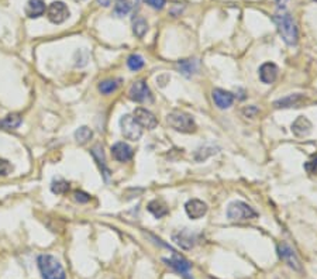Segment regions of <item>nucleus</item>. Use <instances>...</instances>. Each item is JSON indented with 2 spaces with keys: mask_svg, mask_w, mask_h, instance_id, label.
<instances>
[{
  "mask_svg": "<svg viewBox=\"0 0 317 279\" xmlns=\"http://www.w3.org/2000/svg\"><path fill=\"white\" fill-rule=\"evenodd\" d=\"M227 217L231 221H235V223H245V221L258 217V213L245 202L235 200V202H231L228 204Z\"/></svg>",
  "mask_w": 317,
  "mask_h": 279,
  "instance_id": "obj_3",
  "label": "nucleus"
},
{
  "mask_svg": "<svg viewBox=\"0 0 317 279\" xmlns=\"http://www.w3.org/2000/svg\"><path fill=\"white\" fill-rule=\"evenodd\" d=\"M45 13V3L44 0H28L26 7V14L30 19H37Z\"/></svg>",
  "mask_w": 317,
  "mask_h": 279,
  "instance_id": "obj_18",
  "label": "nucleus"
},
{
  "mask_svg": "<svg viewBox=\"0 0 317 279\" xmlns=\"http://www.w3.org/2000/svg\"><path fill=\"white\" fill-rule=\"evenodd\" d=\"M92 137H93V133H92V130H90L89 127H86V126H82V127H79V129L75 131L76 143L81 144V145L88 143Z\"/></svg>",
  "mask_w": 317,
  "mask_h": 279,
  "instance_id": "obj_22",
  "label": "nucleus"
},
{
  "mask_svg": "<svg viewBox=\"0 0 317 279\" xmlns=\"http://www.w3.org/2000/svg\"><path fill=\"white\" fill-rule=\"evenodd\" d=\"M286 3H288V0H276V5L279 9H283V7L286 6Z\"/></svg>",
  "mask_w": 317,
  "mask_h": 279,
  "instance_id": "obj_34",
  "label": "nucleus"
},
{
  "mask_svg": "<svg viewBox=\"0 0 317 279\" xmlns=\"http://www.w3.org/2000/svg\"><path fill=\"white\" fill-rule=\"evenodd\" d=\"M145 2L157 10H161L162 7L165 6V0H145Z\"/></svg>",
  "mask_w": 317,
  "mask_h": 279,
  "instance_id": "obj_32",
  "label": "nucleus"
},
{
  "mask_svg": "<svg viewBox=\"0 0 317 279\" xmlns=\"http://www.w3.org/2000/svg\"><path fill=\"white\" fill-rule=\"evenodd\" d=\"M117 88L118 81H116V79H107V81H103L99 83V90H100L103 95H110V93H113Z\"/></svg>",
  "mask_w": 317,
  "mask_h": 279,
  "instance_id": "obj_26",
  "label": "nucleus"
},
{
  "mask_svg": "<svg viewBox=\"0 0 317 279\" xmlns=\"http://www.w3.org/2000/svg\"><path fill=\"white\" fill-rule=\"evenodd\" d=\"M21 124V116L17 113H12L6 116L3 120H0V130L17 129Z\"/></svg>",
  "mask_w": 317,
  "mask_h": 279,
  "instance_id": "obj_20",
  "label": "nucleus"
},
{
  "mask_svg": "<svg viewBox=\"0 0 317 279\" xmlns=\"http://www.w3.org/2000/svg\"><path fill=\"white\" fill-rule=\"evenodd\" d=\"M164 261H165L169 266H172L176 272H179L182 276H185V278L189 279V271H191V268H192V265L189 264V261L179 257L178 254H173L172 258H164Z\"/></svg>",
  "mask_w": 317,
  "mask_h": 279,
  "instance_id": "obj_14",
  "label": "nucleus"
},
{
  "mask_svg": "<svg viewBox=\"0 0 317 279\" xmlns=\"http://www.w3.org/2000/svg\"><path fill=\"white\" fill-rule=\"evenodd\" d=\"M212 97L219 109H228L234 103V95L224 89H214L212 92Z\"/></svg>",
  "mask_w": 317,
  "mask_h": 279,
  "instance_id": "obj_13",
  "label": "nucleus"
},
{
  "mask_svg": "<svg viewBox=\"0 0 317 279\" xmlns=\"http://www.w3.org/2000/svg\"><path fill=\"white\" fill-rule=\"evenodd\" d=\"M274 21H275L278 33L282 37V40L290 47L296 45L297 40H299V31H297L296 23L293 21L292 16L282 9V10L276 12L274 16Z\"/></svg>",
  "mask_w": 317,
  "mask_h": 279,
  "instance_id": "obj_1",
  "label": "nucleus"
},
{
  "mask_svg": "<svg viewBox=\"0 0 317 279\" xmlns=\"http://www.w3.org/2000/svg\"><path fill=\"white\" fill-rule=\"evenodd\" d=\"M185 210H186L189 217L193 218V220H198V218L203 217L207 213V204L199 200V199H191L185 204Z\"/></svg>",
  "mask_w": 317,
  "mask_h": 279,
  "instance_id": "obj_11",
  "label": "nucleus"
},
{
  "mask_svg": "<svg viewBox=\"0 0 317 279\" xmlns=\"http://www.w3.org/2000/svg\"><path fill=\"white\" fill-rule=\"evenodd\" d=\"M47 16L51 23L54 24H61L69 17V10L64 2H52L48 6Z\"/></svg>",
  "mask_w": 317,
  "mask_h": 279,
  "instance_id": "obj_8",
  "label": "nucleus"
},
{
  "mask_svg": "<svg viewBox=\"0 0 317 279\" xmlns=\"http://www.w3.org/2000/svg\"><path fill=\"white\" fill-rule=\"evenodd\" d=\"M172 240L179 245L180 248L183 250H191L195 247L196 241H198V236L195 233L189 232L187 229H183V230H179V232H175L172 234Z\"/></svg>",
  "mask_w": 317,
  "mask_h": 279,
  "instance_id": "obj_10",
  "label": "nucleus"
},
{
  "mask_svg": "<svg viewBox=\"0 0 317 279\" xmlns=\"http://www.w3.org/2000/svg\"><path fill=\"white\" fill-rule=\"evenodd\" d=\"M120 129H121V134L130 140V141H137L143 134L141 126L136 122V119L131 115H124L120 119Z\"/></svg>",
  "mask_w": 317,
  "mask_h": 279,
  "instance_id": "obj_5",
  "label": "nucleus"
},
{
  "mask_svg": "<svg viewBox=\"0 0 317 279\" xmlns=\"http://www.w3.org/2000/svg\"><path fill=\"white\" fill-rule=\"evenodd\" d=\"M258 74H260V79H261L262 83L271 85L278 78V67H276L274 62H265V64L261 65Z\"/></svg>",
  "mask_w": 317,
  "mask_h": 279,
  "instance_id": "obj_17",
  "label": "nucleus"
},
{
  "mask_svg": "<svg viewBox=\"0 0 317 279\" xmlns=\"http://www.w3.org/2000/svg\"><path fill=\"white\" fill-rule=\"evenodd\" d=\"M303 103H306V97L300 93H295L278 99L274 102V106L275 109H289V107H300Z\"/></svg>",
  "mask_w": 317,
  "mask_h": 279,
  "instance_id": "obj_12",
  "label": "nucleus"
},
{
  "mask_svg": "<svg viewBox=\"0 0 317 279\" xmlns=\"http://www.w3.org/2000/svg\"><path fill=\"white\" fill-rule=\"evenodd\" d=\"M176 68L179 69V72L182 75L189 78V76L196 74V71L199 68V62L196 61V60H182V61H178Z\"/></svg>",
  "mask_w": 317,
  "mask_h": 279,
  "instance_id": "obj_19",
  "label": "nucleus"
},
{
  "mask_svg": "<svg viewBox=\"0 0 317 279\" xmlns=\"http://www.w3.org/2000/svg\"><path fill=\"white\" fill-rule=\"evenodd\" d=\"M127 67H129L131 71H140V69L144 67V60H143V57L138 54L130 55L129 60H127Z\"/></svg>",
  "mask_w": 317,
  "mask_h": 279,
  "instance_id": "obj_27",
  "label": "nucleus"
},
{
  "mask_svg": "<svg viewBox=\"0 0 317 279\" xmlns=\"http://www.w3.org/2000/svg\"><path fill=\"white\" fill-rule=\"evenodd\" d=\"M311 129H313L311 122L304 116H299L295 122L292 123V133L296 137H300V138L309 136L311 133Z\"/></svg>",
  "mask_w": 317,
  "mask_h": 279,
  "instance_id": "obj_16",
  "label": "nucleus"
},
{
  "mask_svg": "<svg viewBox=\"0 0 317 279\" xmlns=\"http://www.w3.org/2000/svg\"><path fill=\"white\" fill-rule=\"evenodd\" d=\"M92 157L95 158V161L97 162V165L102 168V170L106 172V175H107V170H106V161H104V154H103V148L97 144V145H95L93 148H92Z\"/></svg>",
  "mask_w": 317,
  "mask_h": 279,
  "instance_id": "obj_25",
  "label": "nucleus"
},
{
  "mask_svg": "<svg viewBox=\"0 0 317 279\" xmlns=\"http://www.w3.org/2000/svg\"><path fill=\"white\" fill-rule=\"evenodd\" d=\"M97 2H99V3L104 7H107L111 3V0H97Z\"/></svg>",
  "mask_w": 317,
  "mask_h": 279,
  "instance_id": "obj_35",
  "label": "nucleus"
},
{
  "mask_svg": "<svg viewBox=\"0 0 317 279\" xmlns=\"http://www.w3.org/2000/svg\"><path fill=\"white\" fill-rule=\"evenodd\" d=\"M111 155L118 162H127L133 158V148L127 143H116L111 147Z\"/></svg>",
  "mask_w": 317,
  "mask_h": 279,
  "instance_id": "obj_15",
  "label": "nucleus"
},
{
  "mask_svg": "<svg viewBox=\"0 0 317 279\" xmlns=\"http://www.w3.org/2000/svg\"><path fill=\"white\" fill-rule=\"evenodd\" d=\"M51 191L56 193V195H64L69 191V184L64 179H56L51 185Z\"/></svg>",
  "mask_w": 317,
  "mask_h": 279,
  "instance_id": "obj_28",
  "label": "nucleus"
},
{
  "mask_svg": "<svg viewBox=\"0 0 317 279\" xmlns=\"http://www.w3.org/2000/svg\"><path fill=\"white\" fill-rule=\"evenodd\" d=\"M38 268L44 279H65V271L62 265L54 255L49 254H42L38 257Z\"/></svg>",
  "mask_w": 317,
  "mask_h": 279,
  "instance_id": "obj_2",
  "label": "nucleus"
},
{
  "mask_svg": "<svg viewBox=\"0 0 317 279\" xmlns=\"http://www.w3.org/2000/svg\"><path fill=\"white\" fill-rule=\"evenodd\" d=\"M304 170L307 171L311 175H317V155L311 161L304 163Z\"/></svg>",
  "mask_w": 317,
  "mask_h": 279,
  "instance_id": "obj_30",
  "label": "nucleus"
},
{
  "mask_svg": "<svg viewBox=\"0 0 317 279\" xmlns=\"http://www.w3.org/2000/svg\"><path fill=\"white\" fill-rule=\"evenodd\" d=\"M276 251H278V255H279V258L282 259L283 262L286 264V265L292 268V269H295V271H302L303 268H302V264H300V259L297 258V255L295 254V251L290 248V245H288L286 243H279V244L276 245Z\"/></svg>",
  "mask_w": 317,
  "mask_h": 279,
  "instance_id": "obj_6",
  "label": "nucleus"
},
{
  "mask_svg": "<svg viewBox=\"0 0 317 279\" xmlns=\"http://www.w3.org/2000/svg\"><path fill=\"white\" fill-rule=\"evenodd\" d=\"M131 9H133V3L130 0H117L114 6V13L117 14L118 17H124L130 13Z\"/></svg>",
  "mask_w": 317,
  "mask_h": 279,
  "instance_id": "obj_24",
  "label": "nucleus"
},
{
  "mask_svg": "<svg viewBox=\"0 0 317 279\" xmlns=\"http://www.w3.org/2000/svg\"><path fill=\"white\" fill-rule=\"evenodd\" d=\"M12 170H13V166L7 159H0V177H7L12 172Z\"/></svg>",
  "mask_w": 317,
  "mask_h": 279,
  "instance_id": "obj_29",
  "label": "nucleus"
},
{
  "mask_svg": "<svg viewBox=\"0 0 317 279\" xmlns=\"http://www.w3.org/2000/svg\"><path fill=\"white\" fill-rule=\"evenodd\" d=\"M148 211L154 214V217L157 218H161L164 217L168 214V209H166V206L162 202H159V200H152L148 203Z\"/></svg>",
  "mask_w": 317,
  "mask_h": 279,
  "instance_id": "obj_21",
  "label": "nucleus"
},
{
  "mask_svg": "<svg viewBox=\"0 0 317 279\" xmlns=\"http://www.w3.org/2000/svg\"><path fill=\"white\" fill-rule=\"evenodd\" d=\"M148 30V26H147V21L143 19V17H137L133 21V33L136 34V37L138 38H143Z\"/></svg>",
  "mask_w": 317,
  "mask_h": 279,
  "instance_id": "obj_23",
  "label": "nucleus"
},
{
  "mask_svg": "<svg viewBox=\"0 0 317 279\" xmlns=\"http://www.w3.org/2000/svg\"><path fill=\"white\" fill-rule=\"evenodd\" d=\"M75 200L76 202H79V203H88L90 200V196L88 193H85V192L78 191L75 192Z\"/></svg>",
  "mask_w": 317,
  "mask_h": 279,
  "instance_id": "obj_31",
  "label": "nucleus"
},
{
  "mask_svg": "<svg viewBox=\"0 0 317 279\" xmlns=\"http://www.w3.org/2000/svg\"><path fill=\"white\" fill-rule=\"evenodd\" d=\"M166 122L173 130H176L179 133H193L196 130V124L192 117L185 111H179V110L171 111L166 116Z\"/></svg>",
  "mask_w": 317,
  "mask_h": 279,
  "instance_id": "obj_4",
  "label": "nucleus"
},
{
  "mask_svg": "<svg viewBox=\"0 0 317 279\" xmlns=\"http://www.w3.org/2000/svg\"><path fill=\"white\" fill-rule=\"evenodd\" d=\"M131 100L138 103H151L152 102V95L150 88L147 86V83L144 81H137L131 85L130 90H129Z\"/></svg>",
  "mask_w": 317,
  "mask_h": 279,
  "instance_id": "obj_7",
  "label": "nucleus"
},
{
  "mask_svg": "<svg viewBox=\"0 0 317 279\" xmlns=\"http://www.w3.org/2000/svg\"><path fill=\"white\" fill-rule=\"evenodd\" d=\"M133 117L141 126V129L154 130L157 127V124H158L157 117L154 116L150 110L144 109V107H137V109L134 110V116Z\"/></svg>",
  "mask_w": 317,
  "mask_h": 279,
  "instance_id": "obj_9",
  "label": "nucleus"
},
{
  "mask_svg": "<svg viewBox=\"0 0 317 279\" xmlns=\"http://www.w3.org/2000/svg\"><path fill=\"white\" fill-rule=\"evenodd\" d=\"M242 113L247 117H254L258 113V109L255 106H248V107H245V109L242 110Z\"/></svg>",
  "mask_w": 317,
  "mask_h": 279,
  "instance_id": "obj_33",
  "label": "nucleus"
}]
</instances>
